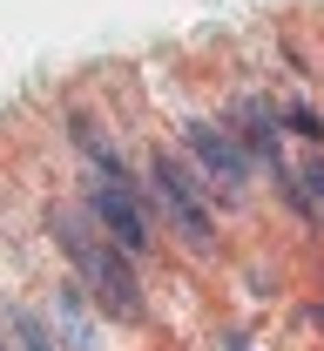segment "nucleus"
Returning a JSON list of instances; mask_svg holds the SVG:
<instances>
[{
    "label": "nucleus",
    "instance_id": "nucleus-8",
    "mask_svg": "<svg viewBox=\"0 0 324 351\" xmlns=\"http://www.w3.org/2000/svg\"><path fill=\"white\" fill-rule=\"evenodd\" d=\"M290 129H297V135H324V122L311 115V108H290Z\"/></svg>",
    "mask_w": 324,
    "mask_h": 351
},
{
    "label": "nucleus",
    "instance_id": "nucleus-7",
    "mask_svg": "<svg viewBox=\"0 0 324 351\" xmlns=\"http://www.w3.org/2000/svg\"><path fill=\"white\" fill-rule=\"evenodd\" d=\"M7 331H14V345H21V351H54V338H47V324L34 317V311H14Z\"/></svg>",
    "mask_w": 324,
    "mask_h": 351
},
{
    "label": "nucleus",
    "instance_id": "nucleus-5",
    "mask_svg": "<svg viewBox=\"0 0 324 351\" xmlns=\"http://www.w3.org/2000/svg\"><path fill=\"white\" fill-rule=\"evenodd\" d=\"M236 129H243V142H250L257 162H271V176L290 182V169H284V135H277V122L264 115V101H243V108H236Z\"/></svg>",
    "mask_w": 324,
    "mask_h": 351
},
{
    "label": "nucleus",
    "instance_id": "nucleus-9",
    "mask_svg": "<svg viewBox=\"0 0 324 351\" xmlns=\"http://www.w3.org/2000/svg\"><path fill=\"white\" fill-rule=\"evenodd\" d=\"M0 351H7V345H0Z\"/></svg>",
    "mask_w": 324,
    "mask_h": 351
},
{
    "label": "nucleus",
    "instance_id": "nucleus-2",
    "mask_svg": "<svg viewBox=\"0 0 324 351\" xmlns=\"http://www.w3.org/2000/svg\"><path fill=\"white\" fill-rule=\"evenodd\" d=\"M149 196L162 203V217L176 223V237H183L189 250H210L216 237H210V203H203V189L189 182V169L176 156H162L155 149V162H149Z\"/></svg>",
    "mask_w": 324,
    "mask_h": 351
},
{
    "label": "nucleus",
    "instance_id": "nucleus-4",
    "mask_svg": "<svg viewBox=\"0 0 324 351\" xmlns=\"http://www.w3.org/2000/svg\"><path fill=\"white\" fill-rule=\"evenodd\" d=\"M183 142L196 149L203 176H210L223 196H243V182H250V156H243L223 129H210V122H196V115H189V122H183Z\"/></svg>",
    "mask_w": 324,
    "mask_h": 351
},
{
    "label": "nucleus",
    "instance_id": "nucleus-3",
    "mask_svg": "<svg viewBox=\"0 0 324 351\" xmlns=\"http://www.w3.org/2000/svg\"><path fill=\"white\" fill-rule=\"evenodd\" d=\"M88 217L101 223V237H108L122 257H129V250H149V210L129 196V182L95 176V182H88Z\"/></svg>",
    "mask_w": 324,
    "mask_h": 351
},
{
    "label": "nucleus",
    "instance_id": "nucleus-1",
    "mask_svg": "<svg viewBox=\"0 0 324 351\" xmlns=\"http://www.w3.org/2000/svg\"><path fill=\"white\" fill-rule=\"evenodd\" d=\"M47 230H54V243L68 250V263L88 277V291L115 317H142V284H136V270H129V257L101 237V223H88L82 210H47Z\"/></svg>",
    "mask_w": 324,
    "mask_h": 351
},
{
    "label": "nucleus",
    "instance_id": "nucleus-6",
    "mask_svg": "<svg viewBox=\"0 0 324 351\" xmlns=\"http://www.w3.org/2000/svg\"><path fill=\"white\" fill-rule=\"evenodd\" d=\"M54 317H61V338H68V351H101L95 324L82 317V304H75V291H61V298H54Z\"/></svg>",
    "mask_w": 324,
    "mask_h": 351
}]
</instances>
